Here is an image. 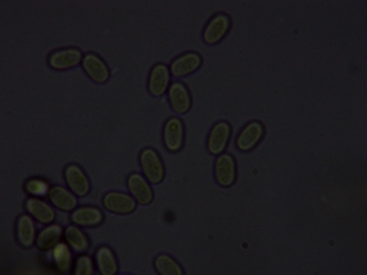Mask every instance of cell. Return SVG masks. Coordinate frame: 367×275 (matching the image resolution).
I'll return each mask as SVG.
<instances>
[{"instance_id": "5bb4252c", "label": "cell", "mask_w": 367, "mask_h": 275, "mask_svg": "<svg viewBox=\"0 0 367 275\" xmlns=\"http://www.w3.org/2000/svg\"><path fill=\"white\" fill-rule=\"evenodd\" d=\"M35 219L31 214H21L17 219L16 237L20 246L23 248H32L37 242V229H35Z\"/></svg>"}, {"instance_id": "6da1fadb", "label": "cell", "mask_w": 367, "mask_h": 275, "mask_svg": "<svg viewBox=\"0 0 367 275\" xmlns=\"http://www.w3.org/2000/svg\"><path fill=\"white\" fill-rule=\"evenodd\" d=\"M140 164L146 178L150 184H161L165 178V169L161 156L153 149H144L140 155Z\"/></svg>"}, {"instance_id": "cb8c5ba5", "label": "cell", "mask_w": 367, "mask_h": 275, "mask_svg": "<svg viewBox=\"0 0 367 275\" xmlns=\"http://www.w3.org/2000/svg\"><path fill=\"white\" fill-rule=\"evenodd\" d=\"M75 275H92L95 274V267H93V262L89 256L82 254L77 257L75 267H74Z\"/></svg>"}, {"instance_id": "ffe728a7", "label": "cell", "mask_w": 367, "mask_h": 275, "mask_svg": "<svg viewBox=\"0 0 367 275\" xmlns=\"http://www.w3.org/2000/svg\"><path fill=\"white\" fill-rule=\"evenodd\" d=\"M70 249H72L68 243H63V242H59L51 249L53 262L60 272L68 274L72 269V263H74V260H72V251Z\"/></svg>"}, {"instance_id": "5b68a950", "label": "cell", "mask_w": 367, "mask_h": 275, "mask_svg": "<svg viewBox=\"0 0 367 275\" xmlns=\"http://www.w3.org/2000/svg\"><path fill=\"white\" fill-rule=\"evenodd\" d=\"M229 138H232V126L225 121L216 122L210 130V135H208V141H207L208 151L216 156L222 155L228 146Z\"/></svg>"}, {"instance_id": "30bf717a", "label": "cell", "mask_w": 367, "mask_h": 275, "mask_svg": "<svg viewBox=\"0 0 367 275\" xmlns=\"http://www.w3.org/2000/svg\"><path fill=\"white\" fill-rule=\"evenodd\" d=\"M103 207L107 209V211H111L113 214L126 216L135 211L136 200L132 196H129V194L112 191L107 193L103 198Z\"/></svg>"}, {"instance_id": "7402d4cb", "label": "cell", "mask_w": 367, "mask_h": 275, "mask_svg": "<svg viewBox=\"0 0 367 275\" xmlns=\"http://www.w3.org/2000/svg\"><path fill=\"white\" fill-rule=\"evenodd\" d=\"M64 238H66V243L75 252H88L91 246L88 236H86L80 228L74 225L64 229Z\"/></svg>"}, {"instance_id": "44dd1931", "label": "cell", "mask_w": 367, "mask_h": 275, "mask_svg": "<svg viewBox=\"0 0 367 275\" xmlns=\"http://www.w3.org/2000/svg\"><path fill=\"white\" fill-rule=\"evenodd\" d=\"M62 236H63V228L54 223V225H49L40 231L35 245H37V248L40 251H49L60 242Z\"/></svg>"}, {"instance_id": "d6986e66", "label": "cell", "mask_w": 367, "mask_h": 275, "mask_svg": "<svg viewBox=\"0 0 367 275\" xmlns=\"http://www.w3.org/2000/svg\"><path fill=\"white\" fill-rule=\"evenodd\" d=\"M95 263L102 275H117L120 271L118 260L109 246H100L95 252Z\"/></svg>"}, {"instance_id": "2e32d148", "label": "cell", "mask_w": 367, "mask_h": 275, "mask_svg": "<svg viewBox=\"0 0 367 275\" xmlns=\"http://www.w3.org/2000/svg\"><path fill=\"white\" fill-rule=\"evenodd\" d=\"M203 64V57L198 53H187L179 55L170 66V72L173 77H187L196 72Z\"/></svg>"}, {"instance_id": "8992f818", "label": "cell", "mask_w": 367, "mask_h": 275, "mask_svg": "<svg viewBox=\"0 0 367 275\" xmlns=\"http://www.w3.org/2000/svg\"><path fill=\"white\" fill-rule=\"evenodd\" d=\"M263 136L265 127L262 122L253 121L241 130L239 136L236 138V146L241 151H251L258 146V142L262 141Z\"/></svg>"}, {"instance_id": "ac0fdd59", "label": "cell", "mask_w": 367, "mask_h": 275, "mask_svg": "<svg viewBox=\"0 0 367 275\" xmlns=\"http://www.w3.org/2000/svg\"><path fill=\"white\" fill-rule=\"evenodd\" d=\"M25 208L28 214H31L35 220L43 225H49L55 220V211L54 208L46 204L45 200L37 199V198H30L25 202Z\"/></svg>"}, {"instance_id": "3957f363", "label": "cell", "mask_w": 367, "mask_h": 275, "mask_svg": "<svg viewBox=\"0 0 367 275\" xmlns=\"http://www.w3.org/2000/svg\"><path fill=\"white\" fill-rule=\"evenodd\" d=\"M64 182H66L69 190L78 198H86L91 193L89 179L80 165L70 164L64 169Z\"/></svg>"}, {"instance_id": "277c9868", "label": "cell", "mask_w": 367, "mask_h": 275, "mask_svg": "<svg viewBox=\"0 0 367 275\" xmlns=\"http://www.w3.org/2000/svg\"><path fill=\"white\" fill-rule=\"evenodd\" d=\"M214 178L216 182H218L220 187L224 188L233 187L237 178V167H236V159L232 155L222 153L219 155L218 159H216Z\"/></svg>"}, {"instance_id": "7c38bea8", "label": "cell", "mask_w": 367, "mask_h": 275, "mask_svg": "<svg viewBox=\"0 0 367 275\" xmlns=\"http://www.w3.org/2000/svg\"><path fill=\"white\" fill-rule=\"evenodd\" d=\"M171 72L167 64H155L153 69L150 70L149 77V92L153 97H162L170 88Z\"/></svg>"}, {"instance_id": "ba28073f", "label": "cell", "mask_w": 367, "mask_h": 275, "mask_svg": "<svg viewBox=\"0 0 367 275\" xmlns=\"http://www.w3.org/2000/svg\"><path fill=\"white\" fill-rule=\"evenodd\" d=\"M127 188L131 191L132 198L136 200V204L140 205H150L153 202V190L149 185V180L138 175V173H132L127 178Z\"/></svg>"}, {"instance_id": "e0dca14e", "label": "cell", "mask_w": 367, "mask_h": 275, "mask_svg": "<svg viewBox=\"0 0 367 275\" xmlns=\"http://www.w3.org/2000/svg\"><path fill=\"white\" fill-rule=\"evenodd\" d=\"M48 198L49 202L57 208L60 209V211H74L78 205V200L75 198V194L69 191L68 188L64 187H51L49 188V193H48Z\"/></svg>"}, {"instance_id": "603a6c76", "label": "cell", "mask_w": 367, "mask_h": 275, "mask_svg": "<svg viewBox=\"0 0 367 275\" xmlns=\"http://www.w3.org/2000/svg\"><path fill=\"white\" fill-rule=\"evenodd\" d=\"M155 269L160 275H182L184 269L176 260L170 256L161 254L155 260Z\"/></svg>"}, {"instance_id": "4fadbf2b", "label": "cell", "mask_w": 367, "mask_h": 275, "mask_svg": "<svg viewBox=\"0 0 367 275\" xmlns=\"http://www.w3.org/2000/svg\"><path fill=\"white\" fill-rule=\"evenodd\" d=\"M82 63L84 72L89 75L92 82L103 84L111 78V69L107 68V64L97 54H86Z\"/></svg>"}, {"instance_id": "d4e9b609", "label": "cell", "mask_w": 367, "mask_h": 275, "mask_svg": "<svg viewBox=\"0 0 367 275\" xmlns=\"http://www.w3.org/2000/svg\"><path fill=\"white\" fill-rule=\"evenodd\" d=\"M25 190L31 194L32 198L43 196V194L49 193V187L46 182H43L40 179H31L25 184Z\"/></svg>"}, {"instance_id": "9a60e30c", "label": "cell", "mask_w": 367, "mask_h": 275, "mask_svg": "<svg viewBox=\"0 0 367 275\" xmlns=\"http://www.w3.org/2000/svg\"><path fill=\"white\" fill-rule=\"evenodd\" d=\"M70 220L77 227L92 228V227L102 225L104 220V214L102 209L95 208V207H80L72 211Z\"/></svg>"}, {"instance_id": "7a4b0ae2", "label": "cell", "mask_w": 367, "mask_h": 275, "mask_svg": "<svg viewBox=\"0 0 367 275\" xmlns=\"http://www.w3.org/2000/svg\"><path fill=\"white\" fill-rule=\"evenodd\" d=\"M162 141L164 146L171 153H178L181 151L185 142V129L184 122L173 117L167 120V122L164 124V132H162Z\"/></svg>"}, {"instance_id": "52a82bcc", "label": "cell", "mask_w": 367, "mask_h": 275, "mask_svg": "<svg viewBox=\"0 0 367 275\" xmlns=\"http://www.w3.org/2000/svg\"><path fill=\"white\" fill-rule=\"evenodd\" d=\"M232 28V19L227 14H216V16L208 21L204 30V41L207 45H216L220 40L225 39Z\"/></svg>"}, {"instance_id": "8fae6325", "label": "cell", "mask_w": 367, "mask_h": 275, "mask_svg": "<svg viewBox=\"0 0 367 275\" xmlns=\"http://www.w3.org/2000/svg\"><path fill=\"white\" fill-rule=\"evenodd\" d=\"M82 61H83V54L75 48L55 50V53L49 55V59H48L49 66L55 70L72 69V68L78 66Z\"/></svg>"}, {"instance_id": "9c48e42d", "label": "cell", "mask_w": 367, "mask_h": 275, "mask_svg": "<svg viewBox=\"0 0 367 275\" xmlns=\"http://www.w3.org/2000/svg\"><path fill=\"white\" fill-rule=\"evenodd\" d=\"M169 103L175 113H189L191 108V95L187 86L181 82H175L169 88Z\"/></svg>"}]
</instances>
